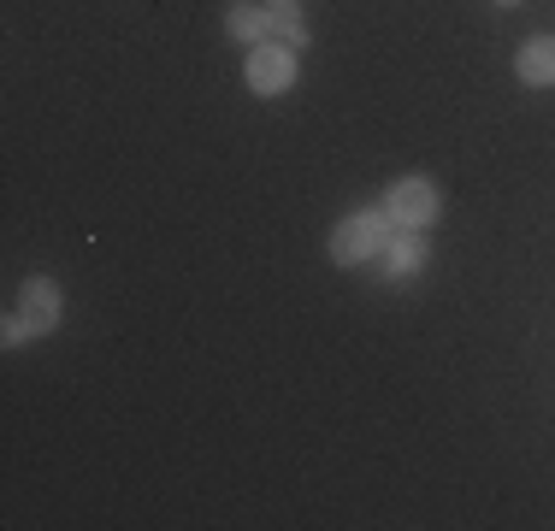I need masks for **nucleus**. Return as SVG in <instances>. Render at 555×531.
<instances>
[{"mask_svg":"<svg viewBox=\"0 0 555 531\" xmlns=\"http://www.w3.org/2000/svg\"><path fill=\"white\" fill-rule=\"evenodd\" d=\"M390 231H396V224H390L385 207H361V212H349V219H343L337 231L325 236V248H332L337 266H366V260L385 255Z\"/></svg>","mask_w":555,"mask_h":531,"instance_id":"obj_1","label":"nucleus"},{"mask_svg":"<svg viewBox=\"0 0 555 531\" xmlns=\"http://www.w3.org/2000/svg\"><path fill=\"white\" fill-rule=\"evenodd\" d=\"M385 212L396 231H426V224H438L443 212V195L431 178H420V171H408V178H396L385 190Z\"/></svg>","mask_w":555,"mask_h":531,"instance_id":"obj_2","label":"nucleus"},{"mask_svg":"<svg viewBox=\"0 0 555 531\" xmlns=\"http://www.w3.org/2000/svg\"><path fill=\"white\" fill-rule=\"evenodd\" d=\"M296 72H301V60H296V48H284V42H260V48H248V65H243V83L255 89V95H284V89H296Z\"/></svg>","mask_w":555,"mask_h":531,"instance_id":"obj_3","label":"nucleus"},{"mask_svg":"<svg viewBox=\"0 0 555 531\" xmlns=\"http://www.w3.org/2000/svg\"><path fill=\"white\" fill-rule=\"evenodd\" d=\"M18 313L30 319L36 331H42V337H54L60 331V319H65V296H60V284L54 277H24V296H18Z\"/></svg>","mask_w":555,"mask_h":531,"instance_id":"obj_4","label":"nucleus"},{"mask_svg":"<svg viewBox=\"0 0 555 531\" xmlns=\"http://www.w3.org/2000/svg\"><path fill=\"white\" fill-rule=\"evenodd\" d=\"M378 266H385L390 284H408V277L426 272V231H390L385 255H378Z\"/></svg>","mask_w":555,"mask_h":531,"instance_id":"obj_5","label":"nucleus"},{"mask_svg":"<svg viewBox=\"0 0 555 531\" xmlns=\"http://www.w3.org/2000/svg\"><path fill=\"white\" fill-rule=\"evenodd\" d=\"M224 36H231V42H243V48L272 42V12H267V0H236V7L224 12Z\"/></svg>","mask_w":555,"mask_h":531,"instance_id":"obj_6","label":"nucleus"},{"mask_svg":"<svg viewBox=\"0 0 555 531\" xmlns=\"http://www.w3.org/2000/svg\"><path fill=\"white\" fill-rule=\"evenodd\" d=\"M514 72L532 89H555V36H526L520 53H514Z\"/></svg>","mask_w":555,"mask_h":531,"instance_id":"obj_7","label":"nucleus"},{"mask_svg":"<svg viewBox=\"0 0 555 531\" xmlns=\"http://www.w3.org/2000/svg\"><path fill=\"white\" fill-rule=\"evenodd\" d=\"M267 12H272V42H284V48H308L313 42L308 18H301V0H267Z\"/></svg>","mask_w":555,"mask_h":531,"instance_id":"obj_8","label":"nucleus"},{"mask_svg":"<svg viewBox=\"0 0 555 531\" xmlns=\"http://www.w3.org/2000/svg\"><path fill=\"white\" fill-rule=\"evenodd\" d=\"M30 337H42V331H36L24 313H7V325H0V342H7V349H24Z\"/></svg>","mask_w":555,"mask_h":531,"instance_id":"obj_9","label":"nucleus"},{"mask_svg":"<svg viewBox=\"0 0 555 531\" xmlns=\"http://www.w3.org/2000/svg\"><path fill=\"white\" fill-rule=\"evenodd\" d=\"M496 7H520V0H496Z\"/></svg>","mask_w":555,"mask_h":531,"instance_id":"obj_10","label":"nucleus"}]
</instances>
